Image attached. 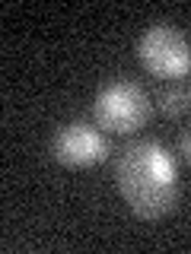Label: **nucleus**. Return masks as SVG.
I'll return each mask as SVG.
<instances>
[{
    "label": "nucleus",
    "mask_w": 191,
    "mask_h": 254,
    "mask_svg": "<svg viewBox=\"0 0 191 254\" xmlns=\"http://www.w3.org/2000/svg\"><path fill=\"white\" fill-rule=\"evenodd\" d=\"M115 188L140 219H163L179 203V169L159 140H131L115 159Z\"/></svg>",
    "instance_id": "nucleus-1"
},
{
    "label": "nucleus",
    "mask_w": 191,
    "mask_h": 254,
    "mask_svg": "<svg viewBox=\"0 0 191 254\" xmlns=\"http://www.w3.org/2000/svg\"><path fill=\"white\" fill-rule=\"evenodd\" d=\"M150 102L147 89L134 79H115L99 89L93 102V121L108 133H137L150 121Z\"/></svg>",
    "instance_id": "nucleus-2"
},
{
    "label": "nucleus",
    "mask_w": 191,
    "mask_h": 254,
    "mask_svg": "<svg viewBox=\"0 0 191 254\" xmlns=\"http://www.w3.org/2000/svg\"><path fill=\"white\" fill-rule=\"evenodd\" d=\"M134 54L147 73L159 79H182L191 73V42L172 22H153L137 38Z\"/></svg>",
    "instance_id": "nucleus-3"
},
{
    "label": "nucleus",
    "mask_w": 191,
    "mask_h": 254,
    "mask_svg": "<svg viewBox=\"0 0 191 254\" xmlns=\"http://www.w3.org/2000/svg\"><path fill=\"white\" fill-rule=\"evenodd\" d=\"M51 156L61 165L70 169H86V165H99L111 156V143L99 130V124L90 121H70L54 130L51 140Z\"/></svg>",
    "instance_id": "nucleus-4"
},
{
    "label": "nucleus",
    "mask_w": 191,
    "mask_h": 254,
    "mask_svg": "<svg viewBox=\"0 0 191 254\" xmlns=\"http://www.w3.org/2000/svg\"><path fill=\"white\" fill-rule=\"evenodd\" d=\"M156 111L163 118H182L191 111V89H182V86H166V89L156 92Z\"/></svg>",
    "instance_id": "nucleus-5"
},
{
    "label": "nucleus",
    "mask_w": 191,
    "mask_h": 254,
    "mask_svg": "<svg viewBox=\"0 0 191 254\" xmlns=\"http://www.w3.org/2000/svg\"><path fill=\"white\" fill-rule=\"evenodd\" d=\"M179 153H182V159L191 165V127H188V130H182V137H179Z\"/></svg>",
    "instance_id": "nucleus-6"
}]
</instances>
